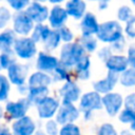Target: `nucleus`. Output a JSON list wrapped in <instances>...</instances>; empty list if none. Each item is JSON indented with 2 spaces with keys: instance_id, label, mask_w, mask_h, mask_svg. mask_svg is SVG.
I'll list each match as a JSON object with an SVG mask.
<instances>
[{
  "instance_id": "nucleus-1",
  "label": "nucleus",
  "mask_w": 135,
  "mask_h": 135,
  "mask_svg": "<svg viewBox=\"0 0 135 135\" xmlns=\"http://www.w3.org/2000/svg\"><path fill=\"white\" fill-rule=\"evenodd\" d=\"M123 37V28L119 21L109 20L100 23L96 38L101 42L112 44Z\"/></svg>"
},
{
  "instance_id": "nucleus-2",
  "label": "nucleus",
  "mask_w": 135,
  "mask_h": 135,
  "mask_svg": "<svg viewBox=\"0 0 135 135\" xmlns=\"http://www.w3.org/2000/svg\"><path fill=\"white\" fill-rule=\"evenodd\" d=\"M85 55V51L78 42L64 43L60 51V62L68 68L75 66L78 61Z\"/></svg>"
},
{
  "instance_id": "nucleus-3",
  "label": "nucleus",
  "mask_w": 135,
  "mask_h": 135,
  "mask_svg": "<svg viewBox=\"0 0 135 135\" xmlns=\"http://www.w3.org/2000/svg\"><path fill=\"white\" fill-rule=\"evenodd\" d=\"M102 107V96L96 91L83 94L79 101V110L85 119H90L92 112L95 110H100Z\"/></svg>"
},
{
  "instance_id": "nucleus-4",
  "label": "nucleus",
  "mask_w": 135,
  "mask_h": 135,
  "mask_svg": "<svg viewBox=\"0 0 135 135\" xmlns=\"http://www.w3.org/2000/svg\"><path fill=\"white\" fill-rule=\"evenodd\" d=\"M13 51L21 59H31L37 54L36 42L28 36H21L16 39Z\"/></svg>"
},
{
  "instance_id": "nucleus-5",
  "label": "nucleus",
  "mask_w": 135,
  "mask_h": 135,
  "mask_svg": "<svg viewBox=\"0 0 135 135\" xmlns=\"http://www.w3.org/2000/svg\"><path fill=\"white\" fill-rule=\"evenodd\" d=\"M12 22H13V31L20 37L28 36L30 34H32L35 26V22L31 19V17L27 15L25 11L16 12L13 15Z\"/></svg>"
},
{
  "instance_id": "nucleus-6",
  "label": "nucleus",
  "mask_w": 135,
  "mask_h": 135,
  "mask_svg": "<svg viewBox=\"0 0 135 135\" xmlns=\"http://www.w3.org/2000/svg\"><path fill=\"white\" fill-rule=\"evenodd\" d=\"M31 107V102L27 98H21L17 101H9L5 105V115L7 119L17 120L26 116V112Z\"/></svg>"
},
{
  "instance_id": "nucleus-7",
  "label": "nucleus",
  "mask_w": 135,
  "mask_h": 135,
  "mask_svg": "<svg viewBox=\"0 0 135 135\" xmlns=\"http://www.w3.org/2000/svg\"><path fill=\"white\" fill-rule=\"evenodd\" d=\"M60 103L54 97H45L37 104V113L41 119H51L57 114Z\"/></svg>"
},
{
  "instance_id": "nucleus-8",
  "label": "nucleus",
  "mask_w": 135,
  "mask_h": 135,
  "mask_svg": "<svg viewBox=\"0 0 135 135\" xmlns=\"http://www.w3.org/2000/svg\"><path fill=\"white\" fill-rule=\"evenodd\" d=\"M79 110L74 105V103H62L56 114V121L59 124L73 123L79 117Z\"/></svg>"
},
{
  "instance_id": "nucleus-9",
  "label": "nucleus",
  "mask_w": 135,
  "mask_h": 135,
  "mask_svg": "<svg viewBox=\"0 0 135 135\" xmlns=\"http://www.w3.org/2000/svg\"><path fill=\"white\" fill-rule=\"evenodd\" d=\"M69 15L64 8V6L60 4H55L50 9L49 14V24L53 30H59L60 27L64 26L68 21Z\"/></svg>"
},
{
  "instance_id": "nucleus-10",
  "label": "nucleus",
  "mask_w": 135,
  "mask_h": 135,
  "mask_svg": "<svg viewBox=\"0 0 135 135\" xmlns=\"http://www.w3.org/2000/svg\"><path fill=\"white\" fill-rule=\"evenodd\" d=\"M25 12L31 17V19L35 22V24H38V23H44L47 20L50 8L44 3L32 1L31 4L25 9Z\"/></svg>"
},
{
  "instance_id": "nucleus-11",
  "label": "nucleus",
  "mask_w": 135,
  "mask_h": 135,
  "mask_svg": "<svg viewBox=\"0 0 135 135\" xmlns=\"http://www.w3.org/2000/svg\"><path fill=\"white\" fill-rule=\"evenodd\" d=\"M123 103V98L118 93H108L102 96V105L110 116H115L120 113Z\"/></svg>"
},
{
  "instance_id": "nucleus-12",
  "label": "nucleus",
  "mask_w": 135,
  "mask_h": 135,
  "mask_svg": "<svg viewBox=\"0 0 135 135\" xmlns=\"http://www.w3.org/2000/svg\"><path fill=\"white\" fill-rule=\"evenodd\" d=\"M27 72H28L27 65L15 62L7 69V78L11 83L17 86H21L24 84L26 80Z\"/></svg>"
},
{
  "instance_id": "nucleus-13",
  "label": "nucleus",
  "mask_w": 135,
  "mask_h": 135,
  "mask_svg": "<svg viewBox=\"0 0 135 135\" xmlns=\"http://www.w3.org/2000/svg\"><path fill=\"white\" fill-rule=\"evenodd\" d=\"M81 90L72 80L65 81V83L59 90V96L62 99V103H74L80 98Z\"/></svg>"
},
{
  "instance_id": "nucleus-14",
  "label": "nucleus",
  "mask_w": 135,
  "mask_h": 135,
  "mask_svg": "<svg viewBox=\"0 0 135 135\" xmlns=\"http://www.w3.org/2000/svg\"><path fill=\"white\" fill-rule=\"evenodd\" d=\"M100 23L97 20V17L91 13L86 12L85 15L80 19V31L82 36H94L97 34Z\"/></svg>"
},
{
  "instance_id": "nucleus-15",
  "label": "nucleus",
  "mask_w": 135,
  "mask_h": 135,
  "mask_svg": "<svg viewBox=\"0 0 135 135\" xmlns=\"http://www.w3.org/2000/svg\"><path fill=\"white\" fill-rule=\"evenodd\" d=\"M36 132V124L30 116H24L14 121L12 126L13 135H33Z\"/></svg>"
},
{
  "instance_id": "nucleus-16",
  "label": "nucleus",
  "mask_w": 135,
  "mask_h": 135,
  "mask_svg": "<svg viewBox=\"0 0 135 135\" xmlns=\"http://www.w3.org/2000/svg\"><path fill=\"white\" fill-rule=\"evenodd\" d=\"M59 62L60 61L55 56L46 52H39L36 60V68L38 71H41L44 73H52L57 68Z\"/></svg>"
},
{
  "instance_id": "nucleus-17",
  "label": "nucleus",
  "mask_w": 135,
  "mask_h": 135,
  "mask_svg": "<svg viewBox=\"0 0 135 135\" xmlns=\"http://www.w3.org/2000/svg\"><path fill=\"white\" fill-rule=\"evenodd\" d=\"M118 80H119L118 74L108 71V75L103 79H100V80L93 83L94 91H96L99 94H103V95L108 94V93H111V91L115 88Z\"/></svg>"
},
{
  "instance_id": "nucleus-18",
  "label": "nucleus",
  "mask_w": 135,
  "mask_h": 135,
  "mask_svg": "<svg viewBox=\"0 0 135 135\" xmlns=\"http://www.w3.org/2000/svg\"><path fill=\"white\" fill-rule=\"evenodd\" d=\"M64 8L69 17L80 20L86 13V2L85 0H68L64 4Z\"/></svg>"
},
{
  "instance_id": "nucleus-19",
  "label": "nucleus",
  "mask_w": 135,
  "mask_h": 135,
  "mask_svg": "<svg viewBox=\"0 0 135 135\" xmlns=\"http://www.w3.org/2000/svg\"><path fill=\"white\" fill-rule=\"evenodd\" d=\"M105 66L109 72H114L116 74L124 72L127 69H129V61L128 58L123 55H112L105 62Z\"/></svg>"
},
{
  "instance_id": "nucleus-20",
  "label": "nucleus",
  "mask_w": 135,
  "mask_h": 135,
  "mask_svg": "<svg viewBox=\"0 0 135 135\" xmlns=\"http://www.w3.org/2000/svg\"><path fill=\"white\" fill-rule=\"evenodd\" d=\"M53 81L52 76L47 75L44 72L38 71L33 73L27 81V86L28 89L32 88H42V86H49L51 84V82Z\"/></svg>"
},
{
  "instance_id": "nucleus-21",
  "label": "nucleus",
  "mask_w": 135,
  "mask_h": 135,
  "mask_svg": "<svg viewBox=\"0 0 135 135\" xmlns=\"http://www.w3.org/2000/svg\"><path fill=\"white\" fill-rule=\"evenodd\" d=\"M17 39V34L13 28H5L0 33V51L11 52L13 51L15 41Z\"/></svg>"
},
{
  "instance_id": "nucleus-22",
  "label": "nucleus",
  "mask_w": 135,
  "mask_h": 135,
  "mask_svg": "<svg viewBox=\"0 0 135 135\" xmlns=\"http://www.w3.org/2000/svg\"><path fill=\"white\" fill-rule=\"evenodd\" d=\"M90 66H91V60L88 55H84L78 63L75 65V73L78 79L80 80H86L90 78Z\"/></svg>"
},
{
  "instance_id": "nucleus-23",
  "label": "nucleus",
  "mask_w": 135,
  "mask_h": 135,
  "mask_svg": "<svg viewBox=\"0 0 135 135\" xmlns=\"http://www.w3.org/2000/svg\"><path fill=\"white\" fill-rule=\"evenodd\" d=\"M53 28L50 26V25H46L44 23H38V24H35L34 26V30L31 34V37L32 39L38 43V42H44L45 39L47 38V36L50 35L51 31Z\"/></svg>"
},
{
  "instance_id": "nucleus-24",
  "label": "nucleus",
  "mask_w": 135,
  "mask_h": 135,
  "mask_svg": "<svg viewBox=\"0 0 135 135\" xmlns=\"http://www.w3.org/2000/svg\"><path fill=\"white\" fill-rule=\"evenodd\" d=\"M49 95V88L42 86V88H32L28 89L26 98L31 102V104H38L41 100H43Z\"/></svg>"
},
{
  "instance_id": "nucleus-25",
  "label": "nucleus",
  "mask_w": 135,
  "mask_h": 135,
  "mask_svg": "<svg viewBox=\"0 0 135 135\" xmlns=\"http://www.w3.org/2000/svg\"><path fill=\"white\" fill-rule=\"evenodd\" d=\"M60 42H61V38H60L58 30H52L50 35L43 42V45L46 51H53L59 46Z\"/></svg>"
},
{
  "instance_id": "nucleus-26",
  "label": "nucleus",
  "mask_w": 135,
  "mask_h": 135,
  "mask_svg": "<svg viewBox=\"0 0 135 135\" xmlns=\"http://www.w3.org/2000/svg\"><path fill=\"white\" fill-rule=\"evenodd\" d=\"M69 69L70 68H68L63 63L59 62L57 68L52 72V79L54 81H62V80H66L68 81V80H70Z\"/></svg>"
},
{
  "instance_id": "nucleus-27",
  "label": "nucleus",
  "mask_w": 135,
  "mask_h": 135,
  "mask_svg": "<svg viewBox=\"0 0 135 135\" xmlns=\"http://www.w3.org/2000/svg\"><path fill=\"white\" fill-rule=\"evenodd\" d=\"M119 81L121 85L126 88L135 86V69L129 68L124 72H122L121 75L119 76Z\"/></svg>"
},
{
  "instance_id": "nucleus-28",
  "label": "nucleus",
  "mask_w": 135,
  "mask_h": 135,
  "mask_svg": "<svg viewBox=\"0 0 135 135\" xmlns=\"http://www.w3.org/2000/svg\"><path fill=\"white\" fill-rule=\"evenodd\" d=\"M119 121L123 123H129L131 127V130L135 131V110H130V109H124L120 111L119 113Z\"/></svg>"
},
{
  "instance_id": "nucleus-29",
  "label": "nucleus",
  "mask_w": 135,
  "mask_h": 135,
  "mask_svg": "<svg viewBox=\"0 0 135 135\" xmlns=\"http://www.w3.org/2000/svg\"><path fill=\"white\" fill-rule=\"evenodd\" d=\"M79 43L82 45L85 52L93 53L97 49V39L94 36H82L79 39Z\"/></svg>"
},
{
  "instance_id": "nucleus-30",
  "label": "nucleus",
  "mask_w": 135,
  "mask_h": 135,
  "mask_svg": "<svg viewBox=\"0 0 135 135\" xmlns=\"http://www.w3.org/2000/svg\"><path fill=\"white\" fill-rule=\"evenodd\" d=\"M16 62L14 51L11 52H1L0 54V69L7 70L12 64Z\"/></svg>"
},
{
  "instance_id": "nucleus-31",
  "label": "nucleus",
  "mask_w": 135,
  "mask_h": 135,
  "mask_svg": "<svg viewBox=\"0 0 135 135\" xmlns=\"http://www.w3.org/2000/svg\"><path fill=\"white\" fill-rule=\"evenodd\" d=\"M9 80L4 75L0 74V101H5L8 98L9 94Z\"/></svg>"
},
{
  "instance_id": "nucleus-32",
  "label": "nucleus",
  "mask_w": 135,
  "mask_h": 135,
  "mask_svg": "<svg viewBox=\"0 0 135 135\" xmlns=\"http://www.w3.org/2000/svg\"><path fill=\"white\" fill-rule=\"evenodd\" d=\"M8 6L15 12H22L27 8L33 0H5Z\"/></svg>"
},
{
  "instance_id": "nucleus-33",
  "label": "nucleus",
  "mask_w": 135,
  "mask_h": 135,
  "mask_svg": "<svg viewBox=\"0 0 135 135\" xmlns=\"http://www.w3.org/2000/svg\"><path fill=\"white\" fill-rule=\"evenodd\" d=\"M133 11L129 5H121L117 11V18L119 22H127L133 16Z\"/></svg>"
},
{
  "instance_id": "nucleus-34",
  "label": "nucleus",
  "mask_w": 135,
  "mask_h": 135,
  "mask_svg": "<svg viewBox=\"0 0 135 135\" xmlns=\"http://www.w3.org/2000/svg\"><path fill=\"white\" fill-rule=\"evenodd\" d=\"M13 15L11 11L5 6H0V30L4 28L9 21H12Z\"/></svg>"
},
{
  "instance_id": "nucleus-35",
  "label": "nucleus",
  "mask_w": 135,
  "mask_h": 135,
  "mask_svg": "<svg viewBox=\"0 0 135 135\" xmlns=\"http://www.w3.org/2000/svg\"><path fill=\"white\" fill-rule=\"evenodd\" d=\"M59 135H81L80 129L74 123L63 124L59 130Z\"/></svg>"
},
{
  "instance_id": "nucleus-36",
  "label": "nucleus",
  "mask_w": 135,
  "mask_h": 135,
  "mask_svg": "<svg viewBox=\"0 0 135 135\" xmlns=\"http://www.w3.org/2000/svg\"><path fill=\"white\" fill-rule=\"evenodd\" d=\"M123 33L127 35L128 38L130 39H135V15L131 17L126 22V26L123 28Z\"/></svg>"
},
{
  "instance_id": "nucleus-37",
  "label": "nucleus",
  "mask_w": 135,
  "mask_h": 135,
  "mask_svg": "<svg viewBox=\"0 0 135 135\" xmlns=\"http://www.w3.org/2000/svg\"><path fill=\"white\" fill-rule=\"evenodd\" d=\"M59 32V35H60V38H61V41H63L64 43H70V42H73V39H74V34L73 32L68 27V26H62L58 30Z\"/></svg>"
},
{
  "instance_id": "nucleus-38",
  "label": "nucleus",
  "mask_w": 135,
  "mask_h": 135,
  "mask_svg": "<svg viewBox=\"0 0 135 135\" xmlns=\"http://www.w3.org/2000/svg\"><path fill=\"white\" fill-rule=\"evenodd\" d=\"M45 133L47 135H59L58 122L53 119H49L45 123Z\"/></svg>"
},
{
  "instance_id": "nucleus-39",
  "label": "nucleus",
  "mask_w": 135,
  "mask_h": 135,
  "mask_svg": "<svg viewBox=\"0 0 135 135\" xmlns=\"http://www.w3.org/2000/svg\"><path fill=\"white\" fill-rule=\"evenodd\" d=\"M97 135H117V132L111 123L107 122L99 127L97 131Z\"/></svg>"
},
{
  "instance_id": "nucleus-40",
  "label": "nucleus",
  "mask_w": 135,
  "mask_h": 135,
  "mask_svg": "<svg viewBox=\"0 0 135 135\" xmlns=\"http://www.w3.org/2000/svg\"><path fill=\"white\" fill-rule=\"evenodd\" d=\"M127 58H128V61H129V65L131 68H134L135 69V43H132L128 47Z\"/></svg>"
},
{
  "instance_id": "nucleus-41",
  "label": "nucleus",
  "mask_w": 135,
  "mask_h": 135,
  "mask_svg": "<svg viewBox=\"0 0 135 135\" xmlns=\"http://www.w3.org/2000/svg\"><path fill=\"white\" fill-rule=\"evenodd\" d=\"M113 54H112V49L110 47V46H104V47H102V49H100L99 51H98V57L102 60V61H107L111 56H112Z\"/></svg>"
},
{
  "instance_id": "nucleus-42",
  "label": "nucleus",
  "mask_w": 135,
  "mask_h": 135,
  "mask_svg": "<svg viewBox=\"0 0 135 135\" xmlns=\"http://www.w3.org/2000/svg\"><path fill=\"white\" fill-rule=\"evenodd\" d=\"M124 46H126V39H124V37H122L121 39H119V40H117L116 42L112 43L110 47H111L112 51H114V52L121 53V52L124 50Z\"/></svg>"
},
{
  "instance_id": "nucleus-43",
  "label": "nucleus",
  "mask_w": 135,
  "mask_h": 135,
  "mask_svg": "<svg viewBox=\"0 0 135 135\" xmlns=\"http://www.w3.org/2000/svg\"><path fill=\"white\" fill-rule=\"evenodd\" d=\"M123 104H124L126 109L135 110V93L129 94V95L123 99Z\"/></svg>"
},
{
  "instance_id": "nucleus-44",
  "label": "nucleus",
  "mask_w": 135,
  "mask_h": 135,
  "mask_svg": "<svg viewBox=\"0 0 135 135\" xmlns=\"http://www.w3.org/2000/svg\"><path fill=\"white\" fill-rule=\"evenodd\" d=\"M110 1H111V0H99V1H98V8H99L100 11L107 9L108 6H109Z\"/></svg>"
},
{
  "instance_id": "nucleus-45",
  "label": "nucleus",
  "mask_w": 135,
  "mask_h": 135,
  "mask_svg": "<svg viewBox=\"0 0 135 135\" xmlns=\"http://www.w3.org/2000/svg\"><path fill=\"white\" fill-rule=\"evenodd\" d=\"M0 135H13V133H11V131L3 124L0 126Z\"/></svg>"
},
{
  "instance_id": "nucleus-46",
  "label": "nucleus",
  "mask_w": 135,
  "mask_h": 135,
  "mask_svg": "<svg viewBox=\"0 0 135 135\" xmlns=\"http://www.w3.org/2000/svg\"><path fill=\"white\" fill-rule=\"evenodd\" d=\"M68 0H49V2L50 3H52V4H60V3H63V2H66Z\"/></svg>"
},
{
  "instance_id": "nucleus-47",
  "label": "nucleus",
  "mask_w": 135,
  "mask_h": 135,
  "mask_svg": "<svg viewBox=\"0 0 135 135\" xmlns=\"http://www.w3.org/2000/svg\"><path fill=\"white\" fill-rule=\"evenodd\" d=\"M120 135H133V134H132L129 130H123V131H121Z\"/></svg>"
},
{
  "instance_id": "nucleus-48",
  "label": "nucleus",
  "mask_w": 135,
  "mask_h": 135,
  "mask_svg": "<svg viewBox=\"0 0 135 135\" xmlns=\"http://www.w3.org/2000/svg\"><path fill=\"white\" fill-rule=\"evenodd\" d=\"M33 135H46V133H44V132H42V131L39 130V131H36Z\"/></svg>"
},
{
  "instance_id": "nucleus-49",
  "label": "nucleus",
  "mask_w": 135,
  "mask_h": 135,
  "mask_svg": "<svg viewBox=\"0 0 135 135\" xmlns=\"http://www.w3.org/2000/svg\"><path fill=\"white\" fill-rule=\"evenodd\" d=\"M2 117H3V109H2V107L0 105V120H1Z\"/></svg>"
},
{
  "instance_id": "nucleus-50",
  "label": "nucleus",
  "mask_w": 135,
  "mask_h": 135,
  "mask_svg": "<svg viewBox=\"0 0 135 135\" xmlns=\"http://www.w3.org/2000/svg\"><path fill=\"white\" fill-rule=\"evenodd\" d=\"M33 1H36V2H41V3H44V2H46V1H49V0H33Z\"/></svg>"
},
{
  "instance_id": "nucleus-51",
  "label": "nucleus",
  "mask_w": 135,
  "mask_h": 135,
  "mask_svg": "<svg viewBox=\"0 0 135 135\" xmlns=\"http://www.w3.org/2000/svg\"><path fill=\"white\" fill-rule=\"evenodd\" d=\"M130 1H131V3H132L134 6H135V0H130Z\"/></svg>"
},
{
  "instance_id": "nucleus-52",
  "label": "nucleus",
  "mask_w": 135,
  "mask_h": 135,
  "mask_svg": "<svg viewBox=\"0 0 135 135\" xmlns=\"http://www.w3.org/2000/svg\"><path fill=\"white\" fill-rule=\"evenodd\" d=\"M88 1H97V2H98L99 0H88Z\"/></svg>"
},
{
  "instance_id": "nucleus-53",
  "label": "nucleus",
  "mask_w": 135,
  "mask_h": 135,
  "mask_svg": "<svg viewBox=\"0 0 135 135\" xmlns=\"http://www.w3.org/2000/svg\"><path fill=\"white\" fill-rule=\"evenodd\" d=\"M0 2H1V0H0Z\"/></svg>"
}]
</instances>
